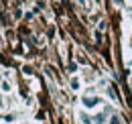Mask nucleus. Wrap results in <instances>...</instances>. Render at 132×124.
<instances>
[{"label":"nucleus","instance_id":"f257e3e1","mask_svg":"<svg viewBox=\"0 0 132 124\" xmlns=\"http://www.w3.org/2000/svg\"><path fill=\"white\" fill-rule=\"evenodd\" d=\"M83 104L85 106H94V104H98V100L94 98V100H89V98H83Z\"/></svg>","mask_w":132,"mask_h":124},{"label":"nucleus","instance_id":"f03ea898","mask_svg":"<svg viewBox=\"0 0 132 124\" xmlns=\"http://www.w3.org/2000/svg\"><path fill=\"white\" fill-rule=\"evenodd\" d=\"M110 124H122V122H120V116H118V114H112V118H110Z\"/></svg>","mask_w":132,"mask_h":124},{"label":"nucleus","instance_id":"7ed1b4c3","mask_svg":"<svg viewBox=\"0 0 132 124\" xmlns=\"http://www.w3.org/2000/svg\"><path fill=\"white\" fill-rule=\"evenodd\" d=\"M81 120H83V124H94L89 118H87V116H85V114H81Z\"/></svg>","mask_w":132,"mask_h":124}]
</instances>
